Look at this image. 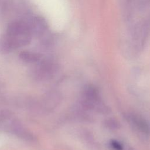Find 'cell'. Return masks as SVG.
Returning a JSON list of instances; mask_svg holds the SVG:
<instances>
[{
    "label": "cell",
    "instance_id": "obj_5",
    "mask_svg": "<svg viewBox=\"0 0 150 150\" xmlns=\"http://www.w3.org/2000/svg\"><path fill=\"white\" fill-rule=\"evenodd\" d=\"M27 24L29 27L32 34L37 36L43 35L47 29L46 23L42 18L37 16L33 18L30 23H27Z\"/></svg>",
    "mask_w": 150,
    "mask_h": 150
},
{
    "label": "cell",
    "instance_id": "obj_8",
    "mask_svg": "<svg viewBox=\"0 0 150 150\" xmlns=\"http://www.w3.org/2000/svg\"><path fill=\"white\" fill-rule=\"evenodd\" d=\"M105 124L108 126L109 128H117L118 127V123L114 120L110 119L108 121H107L105 123Z\"/></svg>",
    "mask_w": 150,
    "mask_h": 150
},
{
    "label": "cell",
    "instance_id": "obj_4",
    "mask_svg": "<svg viewBox=\"0 0 150 150\" xmlns=\"http://www.w3.org/2000/svg\"><path fill=\"white\" fill-rule=\"evenodd\" d=\"M125 118L139 137L143 138L150 137V122L142 115L132 112H128L124 115Z\"/></svg>",
    "mask_w": 150,
    "mask_h": 150
},
{
    "label": "cell",
    "instance_id": "obj_3",
    "mask_svg": "<svg viewBox=\"0 0 150 150\" xmlns=\"http://www.w3.org/2000/svg\"><path fill=\"white\" fill-rule=\"evenodd\" d=\"M5 35L13 49L29 44L32 35L27 23L22 21H13L11 23Z\"/></svg>",
    "mask_w": 150,
    "mask_h": 150
},
{
    "label": "cell",
    "instance_id": "obj_6",
    "mask_svg": "<svg viewBox=\"0 0 150 150\" xmlns=\"http://www.w3.org/2000/svg\"><path fill=\"white\" fill-rule=\"evenodd\" d=\"M19 57L25 62L34 63L40 59V55L33 52L23 51L19 54Z\"/></svg>",
    "mask_w": 150,
    "mask_h": 150
},
{
    "label": "cell",
    "instance_id": "obj_1",
    "mask_svg": "<svg viewBox=\"0 0 150 150\" xmlns=\"http://www.w3.org/2000/svg\"><path fill=\"white\" fill-rule=\"evenodd\" d=\"M124 18L128 38L126 52L136 56L150 33V0H125Z\"/></svg>",
    "mask_w": 150,
    "mask_h": 150
},
{
    "label": "cell",
    "instance_id": "obj_2",
    "mask_svg": "<svg viewBox=\"0 0 150 150\" xmlns=\"http://www.w3.org/2000/svg\"><path fill=\"white\" fill-rule=\"evenodd\" d=\"M80 105L85 110L96 111L100 113H106L108 108L102 100L98 88L93 85H86L80 96Z\"/></svg>",
    "mask_w": 150,
    "mask_h": 150
},
{
    "label": "cell",
    "instance_id": "obj_7",
    "mask_svg": "<svg viewBox=\"0 0 150 150\" xmlns=\"http://www.w3.org/2000/svg\"><path fill=\"white\" fill-rule=\"evenodd\" d=\"M109 146L112 150H124L122 144L116 140H111L110 141Z\"/></svg>",
    "mask_w": 150,
    "mask_h": 150
}]
</instances>
